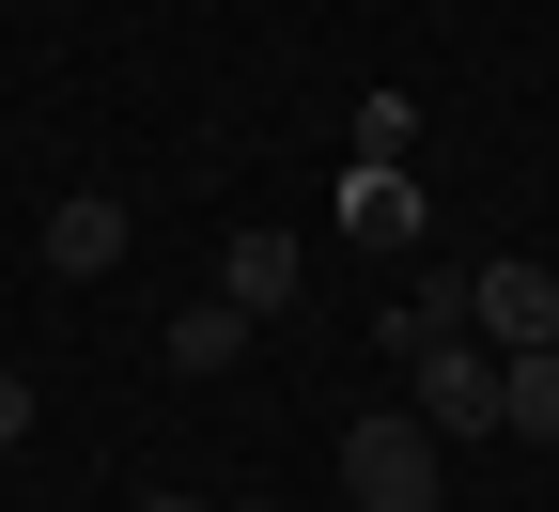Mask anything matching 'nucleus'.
Segmentation results:
<instances>
[{"instance_id":"1","label":"nucleus","mask_w":559,"mask_h":512,"mask_svg":"<svg viewBox=\"0 0 559 512\" xmlns=\"http://www.w3.org/2000/svg\"><path fill=\"white\" fill-rule=\"evenodd\" d=\"M342 497H358V512H436V419L373 404L358 434H342Z\"/></svg>"},{"instance_id":"2","label":"nucleus","mask_w":559,"mask_h":512,"mask_svg":"<svg viewBox=\"0 0 559 512\" xmlns=\"http://www.w3.org/2000/svg\"><path fill=\"white\" fill-rule=\"evenodd\" d=\"M466 342L481 357H544L559 342V264H528V249L513 264H466Z\"/></svg>"},{"instance_id":"3","label":"nucleus","mask_w":559,"mask_h":512,"mask_svg":"<svg viewBox=\"0 0 559 512\" xmlns=\"http://www.w3.org/2000/svg\"><path fill=\"white\" fill-rule=\"evenodd\" d=\"M404 404L436 419V434H498V357H481V342H436V357H404Z\"/></svg>"},{"instance_id":"4","label":"nucleus","mask_w":559,"mask_h":512,"mask_svg":"<svg viewBox=\"0 0 559 512\" xmlns=\"http://www.w3.org/2000/svg\"><path fill=\"white\" fill-rule=\"evenodd\" d=\"M373 342H389V357H436V342H466V264H419L404 296L373 311Z\"/></svg>"},{"instance_id":"5","label":"nucleus","mask_w":559,"mask_h":512,"mask_svg":"<svg viewBox=\"0 0 559 512\" xmlns=\"http://www.w3.org/2000/svg\"><path fill=\"white\" fill-rule=\"evenodd\" d=\"M124 264V202L79 187V202H47V279H109Z\"/></svg>"},{"instance_id":"6","label":"nucleus","mask_w":559,"mask_h":512,"mask_svg":"<svg viewBox=\"0 0 559 512\" xmlns=\"http://www.w3.org/2000/svg\"><path fill=\"white\" fill-rule=\"evenodd\" d=\"M156 357H171V373H187V389H218V373H234V357H249V311H234V296H187V311L156 326Z\"/></svg>"},{"instance_id":"7","label":"nucleus","mask_w":559,"mask_h":512,"mask_svg":"<svg viewBox=\"0 0 559 512\" xmlns=\"http://www.w3.org/2000/svg\"><path fill=\"white\" fill-rule=\"evenodd\" d=\"M342 234H358V249H419V171L358 156V171H342Z\"/></svg>"},{"instance_id":"8","label":"nucleus","mask_w":559,"mask_h":512,"mask_svg":"<svg viewBox=\"0 0 559 512\" xmlns=\"http://www.w3.org/2000/svg\"><path fill=\"white\" fill-rule=\"evenodd\" d=\"M218 296H234L249 326H280V311H296V249H280V234H234V249H218Z\"/></svg>"},{"instance_id":"9","label":"nucleus","mask_w":559,"mask_h":512,"mask_svg":"<svg viewBox=\"0 0 559 512\" xmlns=\"http://www.w3.org/2000/svg\"><path fill=\"white\" fill-rule=\"evenodd\" d=\"M498 434H544V451H559V342L544 357H498Z\"/></svg>"},{"instance_id":"10","label":"nucleus","mask_w":559,"mask_h":512,"mask_svg":"<svg viewBox=\"0 0 559 512\" xmlns=\"http://www.w3.org/2000/svg\"><path fill=\"white\" fill-rule=\"evenodd\" d=\"M404 140H419V109H404V94H358V156H389V171H404Z\"/></svg>"},{"instance_id":"11","label":"nucleus","mask_w":559,"mask_h":512,"mask_svg":"<svg viewBox=\"0 0 559 512\" xmlns=\"http://www.w3.org/2000/svg\"><path fill=\"white\" fill-rule=\"evenodd\" d=\"M16 434H32V373H0V451H16Z\"/></svg>"},{"instance_id":"12","label":"nucleus","mask_w":559,"mask_h":512,"mask_svg":"<svg viewBox=\"0 0 559 512\" xmlns=\"http://www.w3.org/2000/svg\"><path fill=\"white\" fill-rule=\"evenodd\" d=\"M140 512H218V497H171V481H156V497H140Z\"/></svg>"},{"instance_id":"13","label":"nucleus","mask_w":559,"mask_h":512,"mask_svg":"<svg viewBox=\"0 0 559 512\" xmlns=\"http://www.w3.org/2000/svg\"><path fill=\"white\" fill-rule=\"evenodd\" d=\"M218 512H280V497H218Z\"/></svg>"}]
</instances>
